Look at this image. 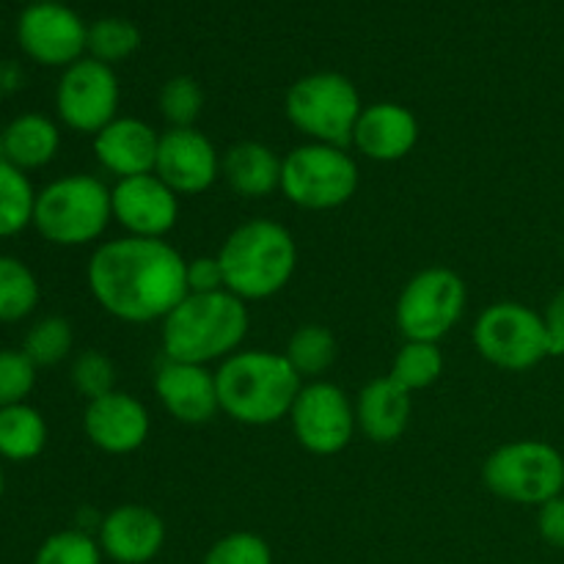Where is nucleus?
Returning a JSON list of instances; mask_svg holds the SVG:
<instances>
[{"label": "nucleus", "mask_w": 564, "mask_h": 564, "mask_svg": "<svg viewBox=\"0 0 564 564\" xmlns=\"http://www.w3.org/2000/svg\"><path fill=\"white\" fill-rule=\"evenodd\" d=\"M466 281L449 268L419 270L400 292L394 319L405 341H435L452 334L466 312Z\"/></svg>", "instance_id": "nucleus-10"}, {"label": "nucleus", "mask_w": 564, "mask_h": 564, "mask_svg": "<svg viewBox=\"0 0 564 564\" xmlns=\"http://www.w3.org/2000/svg\"><path fill=\"white\" fill-rule=\"evenodd\" d=\"M72 386L80 397H86L88 402L97 400V397L110 394L116 391V367L105 352L99 350H83L80 356L72 361Z\"/></svg>", "instance_id": "nucleus-33"}, {"label": "nucleus", "mask_w": 564, "mask_h": 564, "mask_svg": "<svg viewBox=\"0 0 564 564\" xmlns=\"http://www.w3.org/2000/svg\"><path fill=\"white\" fill-rule=\"evenodd\" d=\"M0 147H3V160L28 174L58 158L61 127L50 116L22 113L3 127Z\"/></svg>", "instance_id": "nucleus-23"}, {"label": "nucleus", "mask_w": 564, "mask_h": 564, "mask_svg": "<svg viewBox=\"0 0 564 564\" xmlns=\"http://www.w3.org/2000/svg\"><path fill=\"white\" fill-rule=\"evenodd\" d=\"M17 39L28 58L42 66H72L88 53V28L61 0H36L17 22Z\"/></svg>", "instance_id": "nucleus-13"}, {"label": "nucleus", "mask_w": 564, "mask_h": 564, "mask_svg": "<svg viewBox=\"0 0 564 564\" xmlns=\"http://www.w3.org/2000/svg\"><path fill=\"white\" fill-rule=\"evenodd\" d=\"M72 347H75V330H72L69 319L42 317L28 328L20 350L36 364V369H42L69 358Z\"/></svg>", "instance_id": "nucleus-29"}, {"label": "nucleus", "mask_w": 564, "mask_h": 564, "mask_svg": "<svg viewBox=\"0 0 564 564\" xmlns=\"http://www.w3.org/2000/svg\"><path fill=\"white\" fill-rule=\"evenodd\" d=\"M220 158L215 143L196 127H169L160 135L154 174L176 196H202L220 180Z\"/></svg>", "instance_id": "nucleus-14"}, {"label": "nucleus", "mask_w": 564, "mask_h": 564, "mask_svg": "<svg viewBox=\"0 0 564 564\" xmlns=\"http://www.w3.org/2000/svg\"><path fill=\"white\" fill-rule=\"evenodd\" d=\"M482 479L499 499L540 507L564 494V455L545 441H510L490 452Z\"/></svg>", "instance_id": "nucleus-8"}, {"label": "nucleus", "mask_w": 564, "mask_h": 564, "mask_svg": "<svg viewBox=\"0 0 564 564\" xmlns=\"http://www.w3.org/2000/svg\"><path fill=\"white\" fill-rule=\"evenodd\" d=\"M413 416V394L391 375L375 378L358 391L356 424L375 444H394L405 435Z\"/></svg>", "instance_id": "nucleus-21"}, {"label": "nucleus", "mask_w": 564, "mask_h": 564, "mask_svg": "<svg viewBox=\"0 0 564 564\" xmlns=\"http://www.w3.org/2000/svg\"><path fill=\"white\" fill-rule=\"evenodd\" d=\"M105 554L99 549L97 538L80 532V529H66L55 532L39 545L33 564H102Z\"/></svg>", "instance_id": "nucleus-31"}, {"label": "nucleus", "mask_w": 564, "mask_h": 564, "mask_svg": "<svg viewBox=\"0 0 564 564\" xmlns=\"http://www.w3.org/2000/svg\"><path fill=\"white\" fill-rule=\"evenodd\" d=\"M358 163L347 147L306 141L284 154L281 193L286 202L312 213L339 209L356 196Z\"/></svg>", "instance_id": "nucleus-7"}, {"label": "nucleus", "mask_w": 564, "mask_h": 564, "mask_svg": "<svg viewBox=\"0 0 564 564\" xmlns=\"http://www.w3.org/2000/svg\"><path fill=\"white\" fill-rule=\"evenodd\" d=\"M364 102L350 77L339 72H314L290 86L284 113L301 135L314 143L347 147L352 143Z\"/></svg>", "instance_id": "nucleus-6"}, {"label": "nucleus", "mask_w": 564, "mask_h": 564, "mask_svg": "<svg viewBox=\"0 0 564 564\" xmlns=\"http://www.w3.org/2000/svg\"><path fill=\"white\" fill-rule=\"evenodd\" d=\"M160 132L135 116H119L94 135V158L105 174L119 180L152 174L158 163Z\"/></svg>", "instance_id": "nucleus-19"}, {"label": "nucleus", "mask_w": 564, "mask_h": 564, "mask_svg": "<svg viewBox=\"0 0 564 564\" xmlns=\"http://www.w3.org/2000/svg\"><path fill=\"white\" fill-rule=\"evenodd\" d=\"M121 88L113 66L97 58H80L66 66L55 88V110L61 124L80 135H97L99 130L119 119Z\"/></svg>", "instance_id": "nucleus-12"}, {"label": "nucleus", "mask_w": 564, "mask_h": 564, "mask_svg": "<svg viewBox=\"0 0 564 564\" xmlns=\"http://www.w3.org/2000/svg\"><path fill=\"white\" fill-rule=\"evenodd\" d=\"M297 444L317 457H334L350 446L356 435V405L345 389L330 380H308L301 386L290 411Z\"/></svg>", "instance_id": "nucleus-11"}, {"label": "nucleus", "mask_w": 564, "mask_h": 564, "mask_svg": "<svg viewBox=\"0 0 564 564\" xmlns=\"http://www.w3.org/2000/svg\"><path fill=\"white\" fill-rule=\"evenodd\" d=\"M336 352H339L336 336L330 334L325 325L308 323L301 325V328L290 336L284 358L290 361V367L301 375L303 383H308V380H319L330 367H334Z\"/></svg>", "instance_id": "nucleus-25"}, {"label": "nucleus", "mask_w": 564, "mask_h": 564, "mask_svg": "<svg viewBox=\"0 0 564 564\" xmlns=\"http://www.w3.org/2000/svg\"><path fill=\"white\" fill-rule=\"evenodd\" d=\"M97 543L110 562L147 564L163 551L165 523L149 507L121 505L102 518Z\"/></svg>", "instance_id": "nucleus-18"}, {"label": "nucleus", "mask_w": 564, "mask_h": 564, "mask_svg": "<svg viewBox=\"0 0 564 564\" xmlns=\"http://www.w3.org/2000/svg\"><path fill=\"white\" fill-rule=\"evenodd\" d=\"M226 290L240 301H268L292 281L297 246L284 224L253 218L237 226L218 251Z\"/></svg>", "instance_id": "nucleus-4"}, {"label": "nucleus", "mask_w": 564, "mask_h": 564, "mask_svg": "<svg viewBox=\"0 0 564 564\" xmlns=\"http://www.w3.org/2000/svg\"><path fill=\"white\" fill-rule=\"evenodd\" d=\"M83 433L105 455H132L149 441L152 416L138 397L116 389L88 402Z\"/></svg>", "instance_id": "nucleus-16"}, {"label": "nucleus", "mask_w": 564, "mask_h": 564, "mask_svg": "<svg viewBox=\"0 0 564 564\" xmlns=\"http://www.w3.org/2000/svg\"><path fill=\"white\" fill-rule=\"evenodd\" d=\"M248 328H251V314L246 301L231 295L229 290L207 292V295H193L187 292L185 301L163 319L160 341H163V356L174 361L202 364H224L226 358L242 350Z\"/></svg>", "instance_id": "nucleus-3"}, {"label": "nucleus", "mask_w": 564, "mask_h": 564, "mask_svg": "<svg viewBox=\"0 0 564 564\" xmlns=\"http://www.w3.org/2000/svg\"><path fill=\"white\" fill-rule=\"evenodd\" d=\"M284 158L262 141H240L220 158V176L242 198H268L281 191Z\"/></svg>", "instance_id": "nucleus-22"}, {"label": "nucleus", "mask_w": 564, "mask_h": 564, "mask_svg": "<svg viewBox=\"0 0 564 564\" xmlns=\"http://www.w3.org/2000/svg\"><path fill=\"white\" fill-rule=\"evenodd\" d=\"M204 564H273V554L259 534L231 532L207 551Z\"/></svg>", "instance_id": "nucleus-35"}, {"label": "nucleus", "mask_w": 564, "mask_h": 564, "mask_svg": "<svg viewBox=\"0 0 564 564\" xmlns=\"http://www.w3.org/2000/svg\"><path fill=\"white\" fill-rule=\"evenodd\" d=\"M39 279L22 259L0 253V323H22L39 306Z\"/></svg>", "instance_id": "nucleus-26"}, {"label": "nucleus", "mask_w": 564, "mask_h": 564, "mask_svg": "<svg viewBox=\"0 0 564 564\" xmlns=\"http://www.w3.org/2000/svg\"><path fill=\"white\" fill-rule=\"evenodd\" d=\"M141 47V33L124 17H102L88 25V58L113 66Z\"/></svg>", "instance_id": "nucleus-30"}, {"label": "nucleus", "mask_w": 564, "mask_h": 564, "mask_svg": "<svg viewBox=\"0 0 564 564\" xmlns=\"http://www.w3.org/2000/svg\"><path fill=\"white\" fill-rule=\"evenodd\" d=\"M220 290H226V281L224 268L218 262V253L215 257L187 259V292H193V295H207V292Z\"/></svg>", "instance_id": "nucleus-36"}, {"label": "nucleus", "mask_w": 564, "mask_h": 564, "mask_svg": "<svg viewBox=\"0 0 564 564\" xmlns=\"http://www.w3.org/2000/svg\"><path fill=\"white\" fill-rule=\"evenodd\" d=\"M94 301L121 323H163L187 295V259L169 240L116 237L94 248L86 268Z\"/></svg>", "instance_id": "nucleus-1"}, {"label": "nucleus", "mask_w": 564, "mask_h": 564, "mask_svg": "<svg viewBox=\"0 0 564 564\" xmlns=\"http://www.w3.org/2000/svg\"><path fill=\"white\" fill-rule=\"evenodd\" d=\"M479 356L505 372H527L551 358L543 314L516 301L490 303L471 328Z\"/></svg>", "instance_id": "nucleus-9"}, {"label": "nucleus", "mask_w": 564, "mask_h": 564, "mask_svg": "<svg viewBox=\"0 0 564 564\" xmlns=\"http://www.w3.org/2000/svg\"><path fill=\"white\" fill-rule=\"evenodd\" d=\"M220 413L246 427H270L290 419L303 380L284 352L237 350L215 369Z\"/></svg>", "instance_id": "nucleus-2"}, {"label": "nucleus", "mask_w": 564, "mask_h": 564, "mask_svg": "<svg viewBox=\"0 0 564 564\" xmlns=\"http://www.w3.org/2000/svg\"><path fill=\"white\" fill-rule=\"evenodd\" d=\"M110 220V187L91 174H66L36 193L33 229L53 246H91L108 231Z\"/></svg>", "instance_id": "nucleus-5"}, {"label": "nucleus", "mask_w": 564, "mask_h": 564, "mask_svg": "<svg viewBox=\"0 0 564 564\" xmlns=\"http://www.w3.org/2000/svg\"><path fill=\"white\" fill-rule=\"evenodd\" d=\"M419 132V119L405 105H364L350 147L375 163H397L416 149Z\"/></svg>", "instance_id": "nucleus-20"}, {"label": "nucleus", "mask_w": 564, "mask_h": 564, "mask_svg": "<svg viewBox=\"0 0 564 564\" xmlns=\"http://www.w3.org/2000/svg\"><path fill=\"white\" fill-rule=\"evenodd\" d=\"M545 328H549L551 358L564 356V286L551 297L549 308L543 312Z\"/></svg>", "instance_id": "nucleus-38"}, {"label": "nucleus", "mask_w": 564, "mask_h": 564, "mask_svg": "<svg viewBox=\"0 0 564 564\" xmlns=\"http://www.w3.org/2000/svg\"><path fill=\"white\" fill-rule=\"evenodd\" d=\"M391 378L411 394L430 389L444 375V352L435 341H405L391 364Z\"/></svg>", "instance_id": "nucleus-28"}, {"label": "nucleus", "mask_w": 564, "mask_h": 564, "mask_svg": "<svg viewBox=\"0 0 564 564\" xmlns=\"http://www.w3.org/2000/svg\"><path fill=\"white\" fill-rule=\"evenodd\" d=\"M6 494V477H3V466H0V499H3Z\"/></svg>", "instance_id": "nucleus-39"}, {"label": "nucleus", "mask_w": 564, "mask_h": 564, "mask_svg": "<svg viewBox=\"0 0 564 564\" xmlns=\"http://www.w3.org/2000/svg\"><path fill=\"white\" fill-rule=\"evenodd\" d=\"M47 446V422L28 402L0 408V460L31 463Z\"/></svg>", "instance_id": "nucleus-24"}, {"label": "nucleus", "mask_w": 564, "mask_h": 564, "mask_svg": "<svg viewBox=\"0 0 564 564\" xmlns=\"http://www.w3.org/2000/svg\"><path fill=\"white\" fill-rule=\"evenodd\" d=\"M110 207L127 237L143 240H165L180 220V196L154 171L116 182L110 187Z\"/></svg>", "instance_id": "nucleus-15"}, {"label": "nucleus", "mask_w": 564, "mask_h": 564, "mask_svg": "<svg viewBox=\"0 0 564 564\" xmlns=\"http://www.w3.org/2000/svg\"><path fill=\"white\" fill-rule=\"evenodd\" d=\"M36 372V364L22 350H0V408L28 402Z\"/></svg>", "instance_id": "nucleus-34"}, {"label": "nucleus", "mask_w": 564, "mask_h": 564, "mask_svg": "<svg viewBox=\"0 0 564 564\" xmlns=\"http://www.w3.org/2000/svg\"><path fill=\"white\" fill-rule=\"evenodd\" d=\"M204 110V91L193 77L180 75L171 77L160 88V113L169 127H196L198 116Z\"/></svg>", "instance_id": "nucleus-32"}, {"label": "nucleus", "mask_w": 564, "mask_h": 564, "mask_svg": "<svg viewBox=\"0 0 564 564\" xmlns=\"http://www.w3.org/2000/svg\"><path fill=\"white\" fill-rule=\"evenodd\" d=\"M154 394L169 416L191 427L213 422L220 413L215 369L202 364L163 358L154 372Z\"/></svg>", "instance_id": "nucleus-17"}, {"label": "nucleus", "mask_w": 564, "mask_h": 564, "mask_svg": "<svg viewBox=\"0 0 564 564\" xmlns=\"http://www.w3.org/2000/svg\"><path fill=\"white\" fill-rule=\"evenodd\" d=\"M538 532L554 549H564V494L538 507Z\"/></svg>", "instance_id": "nucleus-37"}, {"label": "nucleus", "mask_w": 564, "mask_h": 564, "mask_svg": "<svg viewBox=\"0 0 564 564\" xmlns=\"http://www.w3.org/2000/svg\"><path fill=\"white\" fill-rule=\"evenodd\" d=\"M36 193L25 171L0 158V237H14L33 226Z\"/></svg>", "instance_id": "nucleus-27"}]
</instances>
